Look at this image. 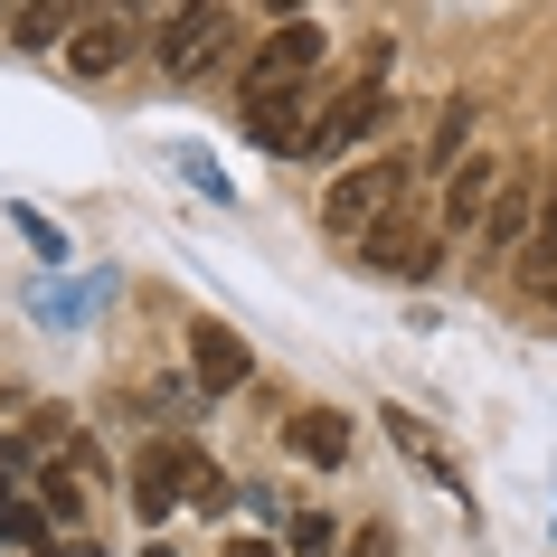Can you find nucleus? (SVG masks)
Returning a JSON list of instances; mask_svg holds the SVG:
<instances>
[{
	"instance_id": "nucleus-1",
	"label": "nucleus",
	"mask_w": 557,
	"mask_h": 557,
	"mask_svg": "<svg viewBox=\"0 0 557 557\" xmlns=\"http://www.w3.org/2000/svg\"><path fill=\"white\" fill-rule=\"evenodd\" d=\"M407 180H416V161H359V171H341V180H331V199H322L331 236H369V227H387Z\"/></svg>"
},
{
	"instance_id": "nucleus-2",
	"label": "nucleus",
	"mask_w": 557,
	"mask_h": 557,
	"mask_svg": "<svg viewBox=\"0 0 557 557\" xmlns=\"http://www.w3.org/2000/svg\"><path fill=\"white\" fill-rule=\"evenodd\" d=\"M322 58H331V29H322V20H284V29L264 38L256 58H246V86H236V104H256V95H274V86H302Z\"/></svg>"
},
{
	"instance_id": "nucleus-3",
	"label": "nucleus",
	"mask_w": 557,
	"mask_h": 557,
	"mask_svg": "<svg viewBox=\"0 0 557 557\" xmlns=\"http://www.w3.org/2000/svg\"><path fill=\"white\" fill-rule=\"evenodd\" d=\"M387 114H397V104H387V86H379V76H359L350 95H331V104H322V123H312V143H302V161H341L350 143L387 133Z\"/></svg>"
},
{
	"instance_id": "nucleus-4",
	"label": "nucleus",
	"mask_w": 557,
	"mask_h": 557,
	"mask_svg": "<svg viewBox=\"0 0 557 557\" xmlns=\"http://www.w3.org/2000/svg\"><path fill=\"white\" fill-rule=\"evenodd\" d=\"M199 463H208V454H189L180 435L143 444V454H133V510H143V520L161 529V520L180 510V500H189V482H199Z\"/></svg>"
},
{
	"instance_id": "nucleus-5",
	"label": "nucleus",
	"mask_w": 557,
	"mask_h": 557,
	"mask_svg": "<svg viewBox=\"0 0 557 557\" xmlns=\"http://www.w3.org/2000/svg\"><path fill=\"white\" fill-rule=\"evenodd\" d=\"M246 114V143L264 151V161H302V143H312V86H274V95H256V104H236Z\"/></svg>"
},
{
	"instance_id": "nucleus-6",
	"label": "nucleus",
	"mask_w": 557,
	"mask_h": 557,
	"mask_svg": "<svg viewBox=\"0 0 557 557\" xmlns=\"http://www.w3.org/2000/svg\"><path fill=\"white\" fill-rule=\"evenodd\" d=\"M359 264H369V274H387V284H425V274L444 264V246H435V227H416L407 208H397L387 227L359 236Z\"/></svg>"
},
{
	"instance_id": "nucleus-7",
	"label": "nucleus",
	"mask_w": 557,
	"mask_h": 557,
	"mask_svg": "<svg viewBox=\"0 0 557 557\" xmlns=\"http://www.w3.org/2000/svg\"><path fill=\"white\" fill-rule=\"evenodd\" d=\"M227 48H236V10H180L171 29H161V66L171 76H208Z\"/></svg>"
},
{
	"instance_id": "nucleus-8",
	"label": "nucleus",
	"mask_w": 557,
	"mask_h": 557,
	"mask_svg": "<svg viewBox=\"0 0 557 557\" xmlns=\"http://www.w3.org/2000/svg\"><path fill=\"white\" fill-rule=\"evenodd\" d=\"M133 48H143V20H133V10H95V20H76V38H66V66H76V76H114Z\"/></svg>"
},
{
	"instance_id": "nucleus-9",
	"label": "nucleus",
	"mask_w": 557,
	"mask_h": 557,
	"mask_svg": "<svg viewBox=\"0 0 557 557\" xmlns=\"http://www.w3.org/2000/svg\"><path fill=\"white\" fill-rule=\"evenodd\" d=\"M189 379H199V397H236V387L256 379V359H246V341L227 322H199L189 331Z\"/></svg>"
},
{
	"instance_id": "nucleus-10",
	"label": "nucleus",
	"mask_w": 557,
	"mask_h": 557,
	"mask_svg": "<svg viewBox=\"0 0 557 557\" xmlns=\"http://www.w3.org/2000/svg\"><path fill=\"white\" fill-rule=\"evenodd\" d=\"M539 208H548V189H529V180H500L492 218H482V246H492V264H500V256H510V264L529 256V236H539Z\"/></svg>"
},
{
	"instance_id": "nucleus-11",
	"label": "nucleus",
	"mask_w": 557,
	"mask_h": 557,
	"mask_svg": "<svg viewBox=\"0 0 557 557\" xmlns=\"http://www.w3.org/2000/svg\"><path fill=\"white\" fill-rule=\"evenodd\" d=\"M492 199H500V161H492V151H472L463 171L444 180V208H435V218H444V227H482Z\"/></svg>"
},
{
	"instance_id": "nucleus-12",
	"label": "nucleus",
	"mask_w": 557,
	"mask_h": 557,
	"mask_svg": "<svg viewBox=\"0 0 557 557\" xmlns=\"http://www.w3.org/2000/svg\"><path fill=\"white\" fill-rule=\"evenodd\" d=\"M284 444H294L312 472H341L350 463V416H331V407H302L294 425H284Z\"/></svg>"
},
{
	"instance_id": "nucleus-13",
	"label": "nucleus",
	"mask_w": 557,
	"mask_h": 557,
	"mask_svg": "<svg viewBox=\"0 0 557 557\" xmlns=\"http://www.w3.org/2000/svg\"><path fill=\"white\" fill-rule=\"evenodd\" d=\"M472 123H482V95H454V104L435 114V143L416 151V171H444V180H454V171H463V143H472Z\"/></svg>"
},
{
	"instance_id": "nucleus-14",
	"label": "nucleus",
	"mask_w": 557,
	"mask_h": 557,
	"mask_svg": "<svg viewBox=\"0 0 557 557\" xmlns=\"http://www.w3.org/2000/svg\"><path fill=\"white\" fill-rule=\"evenodd\" d=\"M387 435L407 444V463H425V472H435V482H444V492H463V472H454V463H444V454H435V444H425V425H416L407 407H387Z\"/></svg>"
},
{
	"instance_id": "nucleus-15",
	"label": "nucleus",
	"mask_w": 557,
	"mask_h": 557,
	"mask_svg": "<svg viewBox=\"0 0 557 557\" xmlns=\"http://www.w3.org/2000/svg\"><path fill=\"white\" fill-rule=\"evenodd\" d=\"M38 510H48L58 529H76V520H86V492H76V472H58V463L38 472Z\"/></svg>"
},
{
	"instance_id": "nucleus-16",
	"label": "nucleus",
	"mask_w": 557,
	"mask_h": 557,
	"mask_svg": "<svg viewBox=\"0 0 557 557\" xmlns=\"http://www.w3.org/2000/svg\"><path fill=\"white\" fill-rule=\"evenodd\" d=\"M10 38H20V48H58V38H76V20H66V10H20Z\"/></svg>"
},
{
	"instance_id": "nucleus-17",
	"label": "nucleus",
	"mask_w": 557,
	"mask_h": 557,
	"mask_svg": "<svg viewBox=\"0 0 557 557\" xmlns=\"http://www.w3.org/2000/svg\"><path fill=\"white\" fill-rule=\"evenodd\" d=\"M38 529H48V510H38V500H20L10 482H0V539H20V548H29Z\"/></svg>"
},
{
	"instance_id": "nucleus-18",
	"label": "nucleus",
	"mask_w": 557,
	"mask_h": 557,
	"mask_svg": "<svg viewBox=\"0 0 557 557\" xmlns=\"http://www.w3.org/2000/svg\"><path fill=\"white\" fill-rule=\"evenodd\" d=\"M284 557H331V520H322V510L284 529Z\"/></svg>"
},
{
	"instance_id": "nucleus-19",
	"label": "nucleus",
	"mask_w": 557,
	"mask_h": 557,
	"mask_svg": "<svg viewBox=\"0 0 557 557\" xmlns=\"http://www.w3.org/2000/svg\"><path fill=\"white\" fill-rule=\"evenodd\" d=\"M20 227H29V246H48V264H58V256H66V236H58V227H48V218H38V208H20Z\"/></svg>"
},
{
	"instance_id": "nucleus-20",
	"label": "nucleus",
	"mask_w": 557,
	"mask_h": 557,
	"mask_svg": "<svg viewBox=\"0 0 557 557\" xmlns=\"http://www.w3.org/2000/svg\"><path fill=\"white\" fill-rule=\"evenodd\" d=\"M189 500H199V510H227V500H236V492H227V482H218V472H208V463H199V482H189Z\"/></svg>"
},
{
	"instance_id": "nucleus-21",
	"label": "nucleus",
	"mask_w": 557,
	"mask_h": 557,
	"mask_svg": "<svg viewBox=\"0 0 557 557\" xmlns=\"http://www.w3.org/2000/svg\"><path fill=\"white\" fill-rule=\"evenodd\" d=\"M218 557H284V539H227Z\"/></svg>"
},
{
	"instance_id": "nucleus-22",
	"label": "nucleus",
	"mask_w": 557,
	"mask_h": 557,
	"mask_svg": "<svg viewBox=\"0 0 557 557\" xmlns=\"http://www.w3.org/2000/svg\"><path fill=\"white\" fill-rule=\"evenodd\" d=\"M359 557H387V539H379V529H369V539H359Z\"/></svg>"
},
{
	"instance_id": "nucleus-23",
	"label": "nucleus",
	"mask_w": 557,
	"mask_h": 557,
	"mask_svg": "<svg viewBox=\"0 0 557 557\" xmlns=\"http://www.w3.org/2000/svg\"><path fill=\"white\" fill-rule=\"evenodd\" d=\"M143 557H171V548H161V539H151V548H143Z\"/></svg>"
},
{
	"instance_id": "nucleus-24",
	"label": "nucleus",
	"mask_w": 557,
	"mask_h": 557,
	"mask_svg": "<svg viewBox=\"0 0 557 557\" xmlns=\"http://www.w3.org/2000/svg\"><path fill=\"white\" fill-rule=\"evenodd\" d=\"M66 557H104V548H66Z\"/></svg>"
}]
</instances>
